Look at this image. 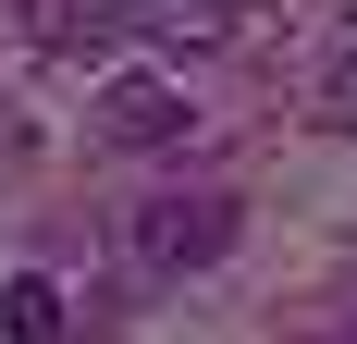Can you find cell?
Masks as SVG:
<instances>
[{
	"instance_id": "6da1fadb",
	"label": "cell",
	"mask_w": 357,
	"mask_h": 344,
	"mask_svg": "<svg viewBox=\"0 0 357 344\" xmlns=\"http://www.w3.org/2000/svg\"><path fill=\"white\" fill-rule=\"evenodd\" d=\"M234 221H247V197H234V185H160V197H136L123 246H136L148 271H210L222 246H234Z\"/></svg>"
},
{
	"instance_id": "7a4b0ae2",
	"label": "cell",
	"mask_w": 357,
	"mask_h": 344,
	"mask_svg": "<svg viewBox=\"0 0 357 344\" xmlns=\"http://www.w3.org/2000/svg\"><path fill=\"white\" fill-rule=\"evenodd\" d=\"M185 111H197V99H185L173 74H111V86H99V136L111 148H173Z\"/></svg>"
},
{
	"instance_id": "3957f363",
	"label": "cell",
	"mask_w": 357,
	"mask_h": 344,
	"mask_svg": "<svg viewBox=\"0 0 357 344\" xmlns=\"http://www.w3.org/2000/svg\"><path fill=\"white\" fill-rule=\"evenodd\" d=\"M123 25L148 37V49H234V25H247V0H123Z\"/></svg>"
},
{
	"instance_id": "277c9868",
	"label": "cell",
	"mask_w": 357,
	"mask_h": 344,
	"mask_svg": "<svg viewBox=\"0 0 357 344\" xmlns=\"http://www.w3.org/2000/svg\"><path fill=\"white\" fill-rule=\"evenodd\" d=\"M13 37L25 49H99V37H123V0H13Z\"/></svg>"
},
{
	"instance_id": "5b68a950",
	"label": "cell",
	"mask_w": 357,
	"mask_h": 344,
	"mask_svg": "<svg viewBox=\"0 0 357 344\" xmlns=\"http://www.w3.org/2000/svg\"><path fill=\"white\" fill-rule=\"evenodd\" d=\"M0 332H13V344H62V283H50V271H13V283H0Z\"/></svg>"
},
{
	"instance_id": "8992f818",
	"label": "cell",
	"mask_w": 357,
	"mask_h": 344,
	"mask_svg": "<svg viewBox=\"0 0 357 344\" xmlns=\"http://www.w3.org/2000/svg\"><path fill=\"white\" fill-rule=\"evenodd\" d=\"M321 111H333V123H345V136H357V37H345V62L321 74Z\"/></svg>"
}]
</instances>
